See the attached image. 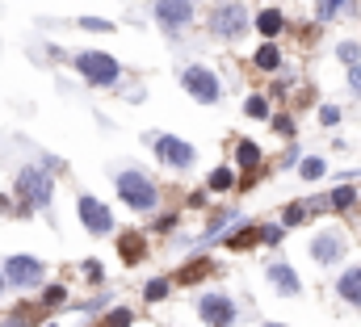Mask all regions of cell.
Returning a JSON list of instances; mask_svg holds the SVG:
<instances>
[{
	"label": "cell",
	"mask_w": 361,
	"mask_h": 327,
	"mask_svg": "<svg viewBox=\"0 0 361 327\" xmlns=\"http://www.w3.org/2000/svg\"><path fill=\"white\" fill-rule=\"evenodd\" d=\"M85 273H89L92 281H101V264H97V260H89V264H85Z\"/></svg>",
	"instance_id": "cell-32"
},
{
	"label": "cell",
	"mask_w": 361,
	"mask_h": 327,
	"mask_svg": "<svg viewBox=\"0 0 361 327\" xmlns=\"http://www.w3.org/2000/svg\"><path fill=\"white\" fill-rule=\"evenodd\" d=\"M80 30H92V34H109L114 21H101V17H80Z\"/></svg>",
	"instance_id": "cell-27"
},
{
	"label": "cell",
	"mask_w": 361,
	"mask_h": 327,
	"mask_svg": "<svg viewBox=\"0 0 361 327\" xmlns=\"http://www.w3.org/2000/svg\"><path fill=\"white\" fill-rule=\"evenodd\" d=\"M152 17L164 34H180L193 21V0H152Z\"/></svg>",
	"instance_id": "cell-10"
},
{
	"label": "cell",
	"mask_w": 361,
	"mask_h": 327,
	"mask_svg": "<svg viewBox=\"0 0 361 327\" xmlns=\"http://www.w3.org/2000/svg\"><path fill=\"white\" fill-rule=\"evenodd\" d=\"M197 319L206 327H231L235 323V302L223 290H210V294L197 298Z\"/></svg>",
	"instance_id": "cell-9"
},
{
	"label": "cell",
	"mask_w": 361,
	"mask_h": 327,
	"mask_svg": "<svg viewBox=\"0 0 361 327\" xmlns=\"http://www.w3.org/2000/svg\"><path fill=\"white\" fill-rule=\"evenodd\" d=\"M319 122H324V126H336V122H341V109H336V105H319Z\"/></svg>",
	"instance_id": "cell-28"
},
{
	"label": "cell",
	"mask_w": 361,
	"mask_h": 327,
	"mask_svg": "<svg viewBox=\"0 0 361 327\" xmlns=\"http://www.w3.org/2000/svg\"><path fill=\"white\" fill-rule=\"evenodd\" d=\"M281 21H286L281 8H265V13H257V30H261L265 38H277V34H281Z\"/></svg>",
	"instance_id": "cell-15"
},
{
	"label": "cell",
	"mask_w": 361,
	"mask_h": 327,
	"mask_svg": "<svg viewBox=\"0 0 361 327\" xmlns=\"http://www.w3.org/2000/svg\"><path fill=\"white\" fill-rule=\"evenodd\" d=\"M244 113H248V118H269V101H265V97H257V92H252V97H248V101H244Z\"/></svg>",
	"instance_id": "cell-25"
},
{
	"label": "cell",
	"mask_w": 361,
	"mask_h": 327,
	"mask_svg": "<svg viewBox=\"0 0 361 327\" xmlns=\"http://www.w3.org/2000/svg\"><path fill=\"white\" fill-rule=\"evenodd\" d=\"M118 247H122V260H130V264H135V260L143 256V235H135V231H130V235H122V240H118Z\"/></svg>",
	"instance_id": "cell-21"
},
{
	"label": "cell",
	"mask_w": 361,
	"mask_h": 327,
	"mask_svg": "<svg viewBox=\"0 0 361 327\" xmlns=\"http://www.w3.org/2000/svg\"><path fill=\"white\" fill-rule=\"evenodd\" d=\"M227 244H231V247H244V244H252V231H235V235H227Z\"/></svg>",
	"instance_id": "cell-29"
},
{
	"label": "cell",
	"mask_w": 361,
	"mask_h": 327,
	"mask_svg": "<svg viewBox=\"0 0 361 327\" xmlns=\"http://www.w3.org/2000/svg\"><path fill=\"white\" fill-rule=\"evenodd\" d=\"M324 172H328V164L319 160V156H307V160H298V176H302V180H319Z\"/></svg>",
	"instance_id": "cell-20"
},
{
	"label": "cell",
	"mask_w": 361,
	"mask_h": 327,
	"mask_svg": "<svg viewBox=\"0 0 361 327\" xmlns=\"http://www.w3.org/2000/svg\"><path fill=\"white\" fill-rule=\"evenodd\" d=\"M72 68L85 76L89 88H114V84L122 80V63L114 55H105V51H76Z\"/></svg>",
	"instance_id": "cell-2"
},
{
	"label": "cell",
	"mask_w": 361,
	"mask_h": 327,
	"mask_svg": "<svg viewBox=\"0 0 361 327\" xmlns=\"http://www.w3.org/2000/svg\"><path fill=\"white\" fill-rule=\"evenodd\" d=\"M307 210H319V202H290V206H286V214H281V218H286V227H298Z\"/></svg>",
	"instance_id": "cell-19"
},
{
	"label": "cell",
	"mask_w": 361,
	"mask_h": 327,
	"mask_svg": "<svg viewBox=\"0 0 361 327\" xmlns=\"http://www.w3.org/2000/svg\"><path fill=\"white\" fill-rule=\"evenodd\" d=\"M341 8H349V0H315V17L319 21H336Z\"/></svg>",
	"instance_id": "cell-22"
},
{
	"label": "cell",
	"mask_w": 361,
	"mask_h": 327,
	"mask_svg": "<svg viewBox=\"0 0 361 327\" xmlns=\"http://www.w3.org/2000/svg\"><path fill=\"white\" fill-rule=\"evenodd\" d=\"M76 214H80L85 231L97 235V240L114 231V214H109V206H105L101 197H92V193H80V197H76Z\"/></svg>",
	"instance_id": "cell-8"
},
{
	"label": "cell",
	"mask_w": 361,
	"mask_h": 327,
	"mask_svg": "<svg viewBox=\"0 0 361 327\" xmlns=\"http://www.w3.org/2000/svg\"><path fill=\"white\" fill-rule=\"evenodd\" d=\"M206 189H210V193H227V189H235V168H214V172L206 176Z\"/></svg>",
	"instance_id": "cell-14"
},
{
	"label": "cell",
	"mask_w": 361,
	"mask_h": 327,
	"mask_svg": "<svg viewBox=\"0 0 361 327\" xmlns=\"http://www.w3.org/2000/svg\"><path fill=\"white\" fill-rule=\"evenodd\" d=\"M114 189H118V197H122L135 214H152V210L160 206V189H156V180H152L147 172H139V168H118Z\"/></svg>",
	"instance_id": "cell-1"
},
{
	"label": "cell",
	"mask_w": 361,
	"mask_h": 327,
	"mask_svg": "<svg viewBox=\"0 0 361 327\" xmlns=\"http://www.w3.org/2000/svg\"><path fill=\"white\" fill-rule=\"evenodd\" d=\"M353 202H357V193H353V185H349V180L332 189V210H336V214H345V210H349Z\"/></svg>",
	"instance_id": "cell-18"
},
{
	"label": "cell",
	"mask_w": 361,
	"mask_h": 327,
	"mask_svg": "<svg viewBox=\"0 0 361 327\" xmlns=\"http://www.w3.org/2000/svg\"><path fill=\"white\" fill-rule=\"evenodd\" d=\"M265 277H269V285L281 298H298V294H302V281H298V273H294L286 260H273L269 269H265Z\"/></svg>",
	"instance_id": "cell-12"
},
{
	"label": "cell",
	"mask_w": 361,
	"mask_h": 327,
	"mask_svg": "<svg viewBox=\"0 0 361 327\" xmlns=\"http://www.w3.org/2000/svg\"><path fill=\"white\" fill-rule=\"evenodd\" d=\"M261 240H265V244H277V240H281V227H265Z\"/></svg>",
	"instance_id": "cell-31"
},
{
	"label": "cell",
	"mask_w": 361,
	"mask_h": 327,
	"mask_svg": "<svg viewBox=\"0 0 361 327\" xmlns=\"http://www.w3.org/2000/svg\"><path fill=\"white\" fill-rule=\"evenodd\" d=\"M336 59H341L345 68H353V63H361V47H357V42H349V38H345V42L336 47Z\"/></svg>",
	"instance_id": "cell-23"
},
{
	"label": "cell",
	"mask_w": 361,
	"mask_h": 327,
	"mask_svg": "<svg viewBox=\"0 0 361 327\" xmlns=\"http://www.w3.org/2000/svg\"><path fill=\"white\" fill-rule=\"evenodd\" d=\"M349 84H353V92L361 97V63H353V68H349Z\"/></svg>",
	"instance_id": "cell-30"
},
{
	"label": "cell",
	"mask_w": 361,
	"mask_h": 327,
	"mask_svg": "<svg viewBox=\"0 0 361 327\" xmlns=\"http://www.w3.org/2000/svg\"><path fill=\"white\" fill-rule=\"evenodd\" d=\"M180 88H185L197 105H214V101L223 97V84H219V76H214L210 68H202V63L180 68Z\"/></svg>",
	"instance_id": "cell-5"
},
{
	"label": "cell",
	"mask_w": 361,
	"mask_h": 327,
	"mask_svg": "<svg viewBox=\"0 0 361 327\" xmlns=\"http://www.w3.org/2000/svg\"><path fill=\"white\" fill-rule=\"evenodd\" d=\"M345 256V235L341 231H315L311 235V260L315 264H341Z\"/></svg>",
	"instance_id": "cell-11"
},
{
	"label": "cell",
	"mask_w": 361,
	"mask_h": 327,
	"mask_svg": "<svg viewBox=\"0 0 361 327\" xmlns=\"http://www.w3.org/2000/svg\"><path fill=\"white\" fill-rule=\"evenodd\" d=\"M130 323H135V315H130L126 307H118V311L105 315V327H130Z\"/></svg>",
	"instance_id": "cell-26"
},
{
	"label": "cell",
	"mask_w": 361,
	"mask_h": 327,
	"mask_svg": "<svg viewBox=\"0 0 361 327\" xmlns=\"http://www.w3.org/2000/svg\"><path fill=\"white\" fill-rule=\"evenodd\" d=\"M265 327H286V323H265Z\"/></svg>",
	"instance_id": "cell-35"
},
{
	"label": "cell",
	"mask_w": 361,
	"mask_h": 327,
	"mask_svg": "<svg viewBox=\"0 0 361 327\" xmlns=\"http://www.w3.org/2000/svg\"><path fill=\"white\" fill-rule=\"evenodd\" d=\"M152 152H156V160L164 164V168H173V172H185V168H193V160H197L193 143L189 139H177V135H152Z\"/></svg>",
	"instance_id": "cell-6"
},
{
	"label": "cell",
	"mask_w": 361,
	"mask_h": 327,
	"mask_svg": "<svg viewBox=\"0 0 361 327\" xmlns=\"http://www.w3.org/2000/svg\"><path fill=\"white\" fill-rule=\"evenodd\" d=\"M336 294H341L349 307H361V264H349V269L336 277Z\"/></svg>",
	"instance_id": "cell-13"
},
{
	"label": "cell",
	"mask_w": 361,
	"mask_h": 327,
	"mask_svg": "<svg viewBox=\"0 0 361 327\" xmlns=\"http://www.w3.org/2000/svg\"><path fill=\"white\" fill-rule=\"evenodd\" d=\"M8 290V273H4V264H0V294Z\"/></svg>",
	"instance_id": "cell-33"
},
{
	"label": "cell",
	"mask_w": 361,
	"mask_h": 327,
	"mask_svg": "<svg viewBox=\"0 0 361 327\" xmlns=\"http://www.w3.org/2000/svg\"><path fill=\"white\" fill-rule=\"evenodd\" d=\"M235 164H240V168H257V164H261V147L248 143V139H240V143H235Z\"/></svg>",
	"instance_id": "cell-17"
},
{
	"label": "cell",
	"mask_w": 361,
	"mask_h": 327,
	"mask_svg": "<svg viewBox=\"0 0 361 327\" xmlns=\"http://www.w3.org/2000/svg\"><path fill=\"white\" fill-rule=\"evenodd\" d=\"M143 298H147V302H160V298H169V281H164V277H152V281L143 285Z\"/></svg>",
	"instance_id": "cell-24"
},
{
	"label": "cell",
	"mask_w": 361,
	"mask_h": 327,
	"mask_svg": "<svg viewBox=\"0 0 361 327\" xmlns=\"http://www.w3.org/2000/svg\"><path fill=\"white\" fill-rule=\"evenodd\" d=\"M252 63H257L261 72H277V68H281V51H277L273 42H265V47H257V55H252Z\"/></svg>",
	"instance_id": "cell-16"
},
{
	"label": "cell",
	"mask_w": 361,
	"mask_h": 327,
	"mask_svg": "<svg viewBox=\"0 0 361 327\" xmlns=\"http://www.w3.org/2000/svg\"><path fill=\"white\" fill-rule=\"evenodd\" d=\"M0 327H25V319H8V323H0Z\"/></svg>",
	"instance_id": "cell-34"
},
{
	"label": "cell",
	"mask_w": 361,
	"mask_h": 327,
	"mask_svg": "<svg viewBox=\"0 0 361 327\" xmlns=\"http://www.w3.org/2000/svg\"><path fill=\"white\" fill-rule=\"evenodd\" d=\"M244 30H248V8H244L240 0L214 4V13H210V34H214V38H223V42H235Z\"/></svg>",
	"instance_id": "cell-4"
},
{
	"label": "cell",
	"mask_w": 361,
	"mask_h": 327,
	"mask_svg": "<svg viewBox=\"0 0 361 327\" xmlns=\"http://www.w3.org/2000/svg\"><path fill=\"white\" fill-rule=\"evenodd\" d=\"M13 189L21 193V202H25L30 210H47V206H51V197H55V180H51V172H47L42 164H30V168H21Z\"/></svg>",
	"instance_id": "cell-3"
},
{
	"label": "cell",
	"mask_w": 361,
	"mask_h": 327,
	"mask_svg": "<svg viewBox=\"0 0 361 327\" xmlns=\"http://www.w3.org/2000/svg\"><path fill=\"white\" fill-rule=\"evenodd\" d=\"M4 273H8V285H13V290H30V285H38V281L47 277V264H42L38 256L13 252V256L4 260Z\"/></svg>",
	"instance_id": "cell-7"
}]
</instances>
